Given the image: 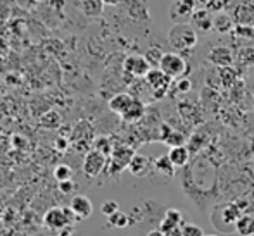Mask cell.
Returning <instances> with one entry per match:
<instances>
[{"mask_svg": "<svg viewBox=\"0 0 254 236\" xmlns=\"http://www.w3.org/2000/svg\"><path fill=\"white\" fill-rule=\"evenodd\" d=\"M234 231L239 236H254V216L244 214V216L235 223Z\"/></svg>", "mask_w": 254, "mask_h": 236, "instance_id": "cell-20", "label": "cell"}, {"mask_svg": "<svg viewBox=\"0 0 254 236\" xmlns=\"http://www.w3.org/2000/svg\"><path fill=\"white\" fill-rule=\"evenodd\" d=\"M152 166H154V171H156V173L163 174V176H166V178H171L175 174V166L171 164L168 153H166V155L157 157V159L152 162Z\"/></svg>", "mask_w": 254, "mask_h": 236, "instance_id": "cell-22", "label": "cell"}, {"mask_svg": "<svg viewBox=\"0 0 254 236\" xmlns=\"http://www.w3.org/2000/svg\"><path fill=\"white\" fill-rule=\"evenodd\" d=\"M69 209L74 214L76 221H85L94 212V203L87 195H74L69 202Z\"/></svg>", "mask_w": 254, "mask_h": 236, "instance_id": "cell-11", "label": "cell"}, {"mask_svg": "<svg viewBox=\"0 0 254 236\" xmlns=\"http://www.w3.org/2000/svg\"><path fill=\"white\" fill-rule=\"evenodd\" d=\"M235 17L241 26L253 28L254 26V7L253 5H241L235 9Z\"/></svg>", "mask_w": 254, "mask_h": 236, "instance_id": "cell-21", "label": "cell"}, {"mask_svg": "<svg viewBox=\"0 0 254 236\" xmlns=\"http://www.w3.org/2000/svg\"><path fill=\"white\" fill-rule=\"evenodd\" d=\"M163 143H166V145L171 146V148H175V146H184L185 145V137H184V133L173 130L170 133V137H168Z\"/></svg>", "mask_w": 254, "mask_h": 236, "instance_id": "cell-29", "label": "cell"}, {"mask_svg": "<svg viewBox=\"0 0 254 236\" xmlns=\"http://www.w3.org/2000/svg\"><path fill=\"white\" fill-rule=\"evenodd\" d=\"M151 69V64L144 55H128L123 62V71L133 78H145Z\"/></svg>", "mask_w": 254, "mask_h": 236, "instance_id": "cell-10", "label": "cell"}, {"mask_svg": "<svg viewBox=\"0 0 254 236\" xmlns=\"http://www.w3.org/2000/svg\"><path fill=\"white\" fill-rule=\"evenodd\" d=\"M104 0H81V12L87 17H99L104 12Z\"/></svg>", "mask_w": 254, "mask_h": 236, "instance_id": "cell-19", "label": "cell"}, {"mask_svg": "<svg viewBox=\"0 0 254 236\" xmlns=\"http://www.w3.org/2000/svg\"><path fill=\"white\" fill-rule=\"evenodd\" d=\"M144 57L149 60L151 67H159L161 60H163V57H164V52L159 47H151V48L147 50V52L144 53Z\"/></svg>", "mask_w": 254, "mask_h": 236, "instance_id": "cell-26", "label": "cell"}, {"mask_svg": "<svg viewBox=\"0 0 254 236\" xmlns=\"http://www.w3.org/2000/svg\"><path fill=\"white\" fill-rule=\"evenodd\" d=\"M94 150L101 152L102 155H106L107 159H109L111 153H113V150H114V145H113V142H111L107 137H97L94 140Z\"/></svg>", "mask_w": 254, "mask_h": 236, "instance_id": "cell-23", "label": "cell"}, {"mask_svg": "<svg viewBox=\"0 0 254 236\" xmlns=\"http://www.w3.org/2000/svg\"><path fill=\"white\" fill-rule=\"evenodd\" d=\"M54 178H56L57 183H64V181H71L73 180V169L67 164H59L54 169Z\"/></svg>", "mask_w": 254, "mask_h": 236, "instance_id": "cell-25", "label": "cell"}, {"mask_svg": "<svg viewBox=\"0 0 254 236\" xmlns=\"http://www.w3.org/2000/svg\"><path fill=\"white\" fill-rule=\"evenodd\" d=\"M40 124L44 128H49V130H52V128H57L61 124V116L56 112V110H51V112L44 114V116L40 117Z\"/></svg>", "mask_w": 254, "mask_h": 236, "instance_id": "cell-27", "label": "cell"}, {"mask_svg": "<svg viewBox=\"0 0 254 236\" xmlns=\"http://www.w3.org/2000/svg\"><path fill=\"white\" fill-rule=\"evenodd\" d=\"M207 59H209L211 64H214L216 67L223 69V67H232L235 57H234V52H232L230 47H225V45H216V47H213L209 50V53H207Z\"/></svg>", "mask_w": 254, "mask_h": 236, "instance_id": "cell-12", "label": "cell"}, {"mask_svg": "<svg viewBox=\"0 0 254 236\" xmlns=\"http://www.w3.org/2000/svg\"><path fill=\"white\" fill-rule=\"evenodd\" d=\"M74 223H76V217L71 212L69 207H67V209L66 207H52L44 216L45 228H49V230H52V231H57V233L66 230V228L73 226Z\"/></svg>", "mask_w": 254, "mask_h": 236, "instance_id": "cell-2", "label": "cell"}, {"mask_svg": "<svg viewBox=\"0 0 254 236\" xmlns=\"http://www.w3.org/2000/svg\"><path fill=\"white\" fill-rule=\"evenodd\" d=\"M195 10H197L195 0H175L170 5V19L175 24H190Z\"/></svg>", "mask_w": 254, "mask_h": 236, "instance_id": "cell-5", "label": "cell"}, {"mask_svg": "<svg viewBox=\"0 0 254 236\" xmlns=\"http://www.w3.org/2000/svg\"><path fill=\"white\" fill-rule=\"evenodd\" d=\"M234 19H232L228 14L225 12H220L216 14V16L213 17V30L218 31V33L225 35V33H230L232 30H234Z\"/></svg>", "mask_w": 254, "mask_h": 236, "instance_id": "cell-18", "label": "cell"}, {"mask_svg": "<svg viewBox=\"0 0 254 236\" xmlns=\"http://www.w3.org/2000/svg\"><path fill=\"white\" fill-rule=\"evenodd\" d=\"M242 216H244V209H242V207H239L237 203L228 202V203H223V205H220V207H216V209H214V212H213L214 219L213 221L221 219L225 226L234 228L235 223H237Z\"/></svg>", "mask_w": 254, "mask_h": 236, "instance_id": "cell-9", "label": "cell"}, {"mask_svg": "<svg viewBox=\"0 0 254 236\" xmlns=\"http://www.w3.org/2000/svg\"><path fill=\"white\" fill-rule=\"evenodd\" d=\"M135 153L137 152L128 145L114 146L113 153H111V157H109V162H107L106 173L109 174V176H118V174H121L125 169H128V166H130Z\"/></svg>", "mask_w": 254, "mask_h": 236, "instance_id": "cell-3", "label": "cell"}, {"mask_svg": "<svg viewBox=\"0 0 254 236\" xmlns=\"http://www.w3.org/2000/svg\"><path fill=\"white\" fill-rule=\"evenodd\" d=\"M168 157H170L171 164H173L175 167H184L187 166L189 159H190V152H189L187 146H175V148H171L170 152H168Z\"/></svg>", "mask_w": 254, "mask_h": 236, "instance_id": "cell-17", "label": "cell"}, {"mask_svg": "<svg viewBox=\"0 0 254 236\" xmlns=\"http://www.w3.org/2000/svg\"><path fill=\"white\" fill-rule=\"evenodd\" d=\"M57 188H59V191L61 193H71L74 188H76V185H74V181L71 180V181H64V183H57Z\"/></svg>", "mask_w": 254, "mask_h": 236, "instance_id": "cell-34", "label": "cell"}, {"mask_svg": "<svg viewBox=\"0 0 254 236\" xmlns=\"http://www.w3.org/2000/svg\"><path fill=\"white\" fill-rule=\"evenodd\" d=\"M159 69L163 71L164 74H168L171 80H175V78L180 80L189 71V64L184 55H180V53H177V52H171V53H164L163 60H161V64H159Z\"/></svg>", "mask_w": 254, "mask_h": 236, "instance_id": "cell-4", "label": "cell"}, {"mask_svg": "<svg viewBox=\"0 0 254 236\" xmlns=\"http://www.w3.org/2000/svg\"><path fill=\"white\" fill-rule=\"evenodd\" d=\"M239 62H241L242 66H253L254 64V48L242 47L239 50Z\"/></svg>", "mask_w": 254, "mask_h": 236, "instance_id": "cell-28", "label": "cell"}, {"mask_svg": "<svg viewBox=\"0 0 254 236\" xmlns=\"http://www.w3.org/2000/svg\"><path fill=\"white\" fill-rule=\"evenodd\" d=\"M101 212L106 217H111L113 214L120 212V203H118L116 200H106V202L102 203V207H101Z\"/></svg>", "mask_w": 254, "mask_h": 236, "instance_id": "cell-31", "label": "cell"}, {"mask_svg": "<svg viewBox=\"0 0 254 236\" xmlns=\"http://www.w3.org/2000/svg\"><path fill=\"white\" fill-rule=\"evenodd\" d=\"M190 24L194 26L195 31H202V33H209L213 30V17H211L207 9H197L192 16Z\"/></svg>", "mask_w": 254, "mask_h": 236, "instance_id": "cell-15", "label": "cell"}, {"mask_svg": "<svg viewBox=\"0 0 254 236\" xmlns=\"http://www.w3.org/2000/svg\"><path fill=\"white\" fill-rule=\"evenodd\" d=\"M147 236H166V235H164L161 230H154V231H151V233H149Z\"/></svg>", "mask_w": 254, "mask_h": 236, "instance_id": "cell-36", "label": "cell"}, {"mask_svg": "<svg viewBox=\"0 0 254 236\" xmlns=\"http://www.w3.org/2000/svg\"><path fill=\"white\" fill-rule=\"evenodd\" d=\"M206 236H218V235H206Z\"/></svg>", "mask_w": 254, "mask_h": 236, "instance_id": "cell-38", "label": "cell"}, {"mask_svg": "<svg viewBox=\"0 0 254 236\" xmlns=\"http://www.w3.org/2000/svg\"><path fill=\"white\" fill-rule=\"evenodd\" d=\"M182 236H206L204 230L197 224H192V223H185L184 228H182Z\"/></svg>", "mask_w": 254, "mask_h": 236, "instance_id": "cell-30", "label": "cell"}, {"mask_svg": "<svg viewBox=\"0 0 254 236\" xmlns=\"http://www.w3.org/2000/svg\"><path fill=\"white\" fill-rule=\"evenodd\" d=\"M220 80L223 85H232L235 80H237V73H235L232 67H223V69H220Z\"/></svg>", "mask_w": 254, "mask_h": 236, "instance_id": "cell-32", "label": "cell"}, {"mask_svg": "<svg viewBox=\"0 0 254 236\" xmlns=\"http://www.w3.org/2000/svg\"><path fill=\"white\" fill-rule=\"evenodd\" d=\"M168 42L177 52H190L197 45V31L192 24H173L168 33Z\"/></svg>", "mask_w": 254, "mask_h": 236, "instance_id": "cell-1", "label": "cell"}, {"mask_svg": "<svg viewBox=\"0 0 254 236\" xmlns=\"http://www.w3.org/2000/svg\"><path fill=\"white\" fill-rule=\"evenodd\" d=\"M71 233H73V226L66 228V230L59 231V236H71Z\"/></svg>", "mask_w": 254, "mask_h": 236, "instance_id": "cell-35", "label": "cell"}, {"mask_svg": "<svg viewBox=\"0 0 254 236\" xmlns=\"http://www.w3.org/2000/svg\"><path fill=\"white\" fill-rule=\"evenodd\" d=\"M107 162H109V159H107L106 155H102L101 152L92 148L90 152H87V155H85V159H83L85 176H88V178L101 176L104 171L107 169Z\"/></svg>", "mask_w": 254, "mask_h": 236, "instance_id": "cell-7", "label": "cell"}, {"mask_svg": "<svg viewBox=\"0 0 254 236\" xmlns=\"http://www.w3.org/2000/svg\"><path fill=\"white\" fill-rule=\"evenodd\" d=\"M106 3H109V5H116V3H120L121 0H104Z\"/></svg>", "mask_w": 254, "mask_h": 236, "instance_id": "cell-37", "label": "cell"}, {"mask_svg": "<svg viewBox=\"0 0 254 236\" xmlns=\"http://www.w3.org/2000/svg\"><path fill=\"white\" fill-rule=\"evenodd\" d=\"M184 214L178 209H168L164 214L163 221L159 224V230L166 236H182V228H184Z\"/></svg>", "mask_w": 254, "mask_h": 236, "instance_id": "cell-8", "label": "cell"}, {"mask_svg": "<svg viewBox=\"0 0 254 236\" xmlns=\"http://www.w3.org/2000/svg\"><path fill=\"white\" fill-rule=\"evenodd\" d=\"M133 100H135V96H131L130 94H116L114 96H111L109 98L107 107H109L111 112L118 114V116L121 117L128 110V107L133 103Z\"/></svg>", "mask_w": 254, "mask_h": 236, "instance_id": "cell-14", "label": "cell"}, {"mask_svg": "<svg viewBox=\"0 0 254 236\" xmlns=\"http://www.w3.org/2000/svg\"><path fill=\"white\" fill-rule=\"evenodd\" d=\"M107 224H109L111 228H116V230H123V228H127L128 224H130V216L120 210V212L107 217Z\"/></svg>", "mask_w": 254, "mask_h": 236, "instance_id": "cell-24", "label": "cell"}, {"mask_svg": "<svg viewBox=\"0 0 254 236\" xmlns=\"http://www.w3.org/2000/svg\"><path fill=\"white\" fill-rule=\"evenodd\" d=\"M190 88H192V83L187 78H180V80L177 81V90L180 92V94H187V92H190Z\"/></svg>", "mask_w": 254, "mask_h": 236, "instance_id": "cell-33", "label": "cell"}, {"mask_svg": "<svg viewBox=\"0 0 254 236\" xmlns=\"http://www.w3.org/2000/svg\"><path fill=\"white\" fill-rule=\"evenodd\" d=\"M171 81H173V80H171L168 74H164L159 67H152V69L149 71L147 76H145V83L151 87L152 96L156 100H159V98H163V96L168 95Z\"/></svg>", "mask_w": 254, "mask_h": 236, "instance_id": "cell-6", "label": "cell"}, {"mask_svg": "<svg viewBox=\"0 0 254 236\" xmlns=\"http://www.w3.org/2000/svg\"><path fill=\"white\" fill-rule=\"evenodd\" d=\"M144 116H145V103L142 102V100L135 98L133 103H131V105L128 107L127 112H125L123 116H121V119H123L125 123L133 124V123H138V121H140Z\"/></svg>", "mask_w": 254, "mask_h": 236, "instance_id": "cell-16", "label": "cell"}, {"mask_svg": "<svg viewBox=\"0 0 254 236\" xmlns=\"http://www.w3.org/2000/svg\"><path fill=\"white\" fill-rule=\"evenodd\" d=\"M253 96H254V90H253Z\"/></svg>", "mask_w": 254, "mask_h": 236, "instance_id": "cell-39", "label": "cell"}, {"mask_svg": "<svg viewBox=\"0 0 254 236\" xmlns=\"http://www.w3.org/2000/svg\"><path fill=\"white\" fill-rule=\"evenodd\" d=\"M152 160L149 159L147 155H142V153H135V157L131 159L130 166H128V171H130L133 176L142 178V176H147L152 169Z\"/></svg>", "mask_w": 254, "mask_h": 236, "instance_id": "cell-13", "label": "cell"}]
</instances>
